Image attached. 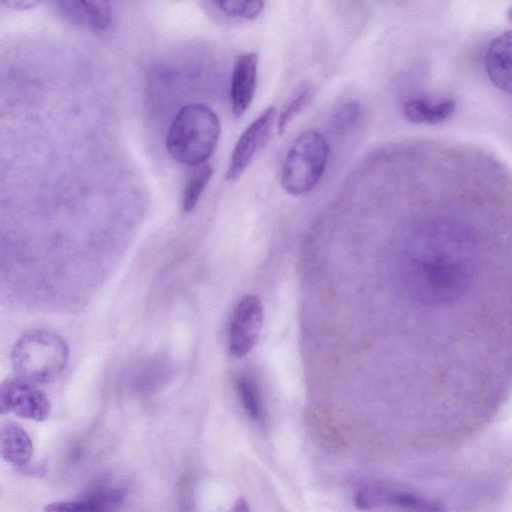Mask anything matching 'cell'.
<instances>
[{
    "label": "cell",
    "instance_id": "cell-16",
    "mask_svg": "<svg viewBox=\"0 0 512 512\" xmlns=\"http://www.w3.org/2000/svg\"><path fill=\"white\" fill-rule=\"evenodd\" d=\"M314 94L313 85L308 82H302L293 91L292 95L285 102L282 111L277 119V129L279 134H283L293 119L305 108Z\"/></svg>",
    "mask_w": 512,
    "mask_h": 512
},
{
    "label": "cell",
    "instance_id": "cell-15",
    "mask_svg": "<svg viewBox=\"0 0 512 512\" xmlns=\"http://www.w3.org/2000/svg\"><path fill=\"white\" fill-rule=\"evenodd\" d=\"M364 116V108L357 101H347L339 104L332 112L330 128L337 136L350 134L357 128Z\"/></svg>",
    "mask_w": 512,
    "mask_h": 512
},
{
    "label": "cell",
    "instance_id": "cell-10",
    "mask_svg": "<svg viewBox=\"0 0 512 512\" xmlns=\"http://www.w3.org/2000/svg\"><path fill=\"white\" fill-rule=\"evenodd\" d=\"M125 494L121 487L99 486L79 498L48 503L44 512H116Z\"/></svg>",
    "mask_w": 512,
    "mask_h": 512
},
{
    "label": "cell",
    "instance_id": "cell-6",
    "mask_svg": "<svg viewBox=\"0 0 512 512\" xmlns=\"http://www.w3.org/2000/svg\"><path fill=\"white\" fill-rule=\"evenodd\" d=\"M263 306L255 295H247L238 303L229 327L228 346L232 355L242 357L255 345L262 324Z\"/></svg>",
    "mask_w": 512,
    "mask_h": 512
},
{
    "label": "cell",
    "instance_id": "cell-3",
    "mask_svg": "<svg viewBox=\"0 0 512 512\" xmlns=\"http://www.w3.org/2000/svg\"><path fill=\"white\" fill-rule=\"evenodd\" d=\"M328 154V143L320 132L310 129L299 134L281 168L283 189L295 196L310 192L325 171Z\"/></svg>",
    "mask_w": 512,
    "mask_h": 512
},
{
    "label": "cell",
    "instance_id": "cell-12",
    "mask_svg": "<svg viewBox=\"0 0 512 512\" xmlns=\"http://www.w3.org/2000/svg\"><path fill=\"white\" fill-rule=\"evenodd\" d=\"M454 111L455 103L450 98L414 96L403 104L405 118L415 124L436 125L449 119Z\"/></svg>",
    "mask_w": 512,
    "mask_h": 512
},
{
    "label": "cell",
    "instance_id": "cell-8",
    "mask_svg": "<svg viewBox=\"0 0 512 512\" xmlns=\"http://www.w3.org/2000/svg\"><path fill=\"white\" fill-rule=\"evenodd\" d=\"M56 12L67 22L80 28L103 33L114 23V12L106 1H56Z\"/></svg>",
    "mask_w": 512,
    "mask_h": 512
},
{
    "label": "cell",
    "instance_id": "cell-20",
    "mask_svg": "<svg viewBox=\"0 0 512 512\" xmlns=\"http://www.w3.org/2000/svg\"><path fill=\"white\" fill-rule=\"evenodd\" d=\"M228 512H250V509L247 501L243 497H240Z\"/></svg>",
    "mask_w": 512,
    "mask_h": 512
},
{
    "label": "cell",
    "instance_id": "cell-17",
    "mask_svg": "<svg viewBox=\"0 0 512 512\" xmlns=\"http://www.w3.org/2000/svg\"><path fill=\"white\" fill-rule=\"evenodd\" d=\"M211 4L228 17L236 19L256 18L264 9L263 1H217Z\"/></svg>",
    "mask_w": 512,
    "mask_h": 512
},
{
    "label": "cell",
    "instance_id": "cell-7",
    "mask_svg": "<svg viewBox=\"0 0 512 512\" xmlns=\"http://www.w3.org/2000/svg\"><path fill=\"white\" fill-rule=\"evenodd\" d=\"M355 505L362 510L391 506L406 512H444L441 505L418 494L381 485L361 487L355 495Z\"/></svg>",
    "mask_w": 512,
    "mask_h": 512
},
{
    "label": "cell",
    "instance_id": "cell-5",
    "mask_svg": "<svg viewBox=\"0 0 512 512\" xmlns=\"http://www.w3.org/2000/svg\"><path fill=\"white\" fill-rule=\"evenodd\" d=\"M275 117V107L269 106L241 133L227 167L226 179L228 181H235L240 178L256 153L265 145L272 132Z\"/></svg>",
    "mask_w": 512,
    "mask_h": 512
},
{
    "label": "cell",
    "instance_id": "cell-1",
    "mask_svg": "<svg viewBox=\"0 0 512 512\" xmlns=\"http://www.w3.org/2000/svg\"><path fill=\"white\" fill-rule=\"evenodd\" d=\"M220 134L217 114L205 104L191 103L173 118L166 135V149L176 162L196 166L207 162Z\"/></svg>",
    "mask_w": 512,
    "mask_h": 512
},
{
    "label": "cell",
    "instance_id": "cell-18",
    "mask_svg": "<svg viewBox=\"0 0 512 512\" xmlns=\"http://www.w3.org/2000/svg\"><path fill=\"white\" fill-rule=\"evenodd\" d=\"M238 393L247 414L258 420L262 413V404L256 385L248 377H241L237 381Z\"/></svg>",
    "mask_w": 512,
    "mask_h": 512
},
{
    "label": "cell",
    "instance_id": "cell-4",
    "mask_svg": "<svg viewBox=\"0 0 512 512\" xmlns=\"http://www.w3.org/2000/svg\"><path fill=\"white\" fill-rule=\"evenodd\" d=\"M0 409L2 415L12 412L18 417L41 422L50 414V403L43 391L18 377L2 383Z\"/></svg>",
    "mask_w": 512,
    "mask_h": 512
},
{
    "label": "cell",
    "instance_id": "cell-19",
    "mask_svg": "<svg viewBox=\"0 0 512 512\" xmlns=\"http://www.w3.org/2000/svg\"><path fill=\"white\" fill-rule=\"evenodd\" d=\"M3 5L15 10H27L35 7L39 2L37 1H3Z\"/></svg>",
    "mask_w": 512,
    "mask_h": 512
},
{
    "label": "cell",
    "instance_id": "cell-2",
    "mask_svg": "<svg viewBox=\"0 0 512 512\" xmlns=\"http://www.w3.org/2000/svg\"><path fill=\"white\" fill-rule=\"evenodd\" d=\"M68 356V346L58 334L33 330L15 342L11 363L19 378L39 384L47 383L61 374Z\"/></svg>",
    "mask_w": 512,
    "mask_h": 512
},
{
    "label": "cell",
    "instance_id": "cell-9",
    "mask_svg": "<svg viewBox=\"0 0 512 512\" xmlns=\"http://www.w3.org/2000/svg\"><path fill=\"white\" fill-rule=\"evenodd\" d=\"M258 70V55L255 52L242 54L236 60L230 84V104L235 118H240L252 103Z\"/></svg>",
    "mask_w": 512,
    "mask_h": 512
},
{
    "label": "cell",
    "instance_id": "cell-13",
    "mask_svg": "<svg viewBox=\"0 0 512 512\" xmlns=\"http://www.w3.org/2000/svg\"><path fill=\"white\" fill-rule=\"evenodd\" d=\"M0 451L12 465H26L33 453V444L26 430L14 422L5 423L0 431Z\"/></svg>",
    "mask_w": 512,
    "mask_h": 512
},
{
    "label": "cell",
    "instance_id": "cell-21",
    "mask_svg": "<svg viewBox=\"0 0 512 512\" xmlns=\"http://www.w3.org/2000/svg\"><path fill=\"white\" fill-rule=\"evenodd\" d=\"M507 18L512 21V5L507 10Z\"/></svg>",
    "mask_w": 512,
    "mask_h": 512
},
{
    "label": "cell",
    "instance_id": "cell-11",
    "mask_svg": "<svg viewBox=\"0 0 512 512\" xmlns=\"http://www.w3.org/2000/svg\"><path fill=\"white\" fill-rule=\"evenodd\" d=\"M487 75L500 90L512 94V30L496 36L485 55Z\"/></svg>",
    "mask_w": 512,
    "mask_h": 512
},
{
    "label": "cell",
    "instance_id": "cell-14",
    "mask_svg": "<svg viewBox=\"0 0 512 512\" xmlns=\"http://www.w3.org/2000/svg\"><path fill=\"white\" fill-rule=\"evenodd\" d=\"M212 175L213 168L208 162L192 166L181 195L183 212L189 213L195 208Z\"/></svg>",
    "mask_w": 512,
    "mask_h": 512
}]
</instances>
